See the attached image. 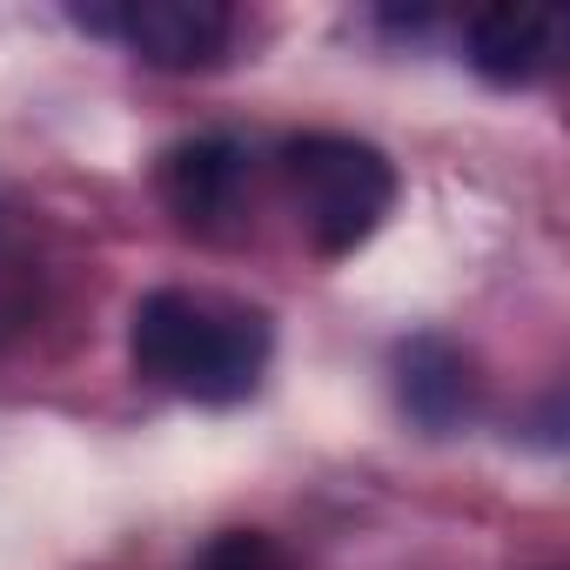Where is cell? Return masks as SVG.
<instances>
[{
	"mask_svg": "<svg viewBox=\"0 0 570 570\" xmlns=\"http://www.w3.org/2000/svg\"><path fill=\"white\" fill-rule=\"evenodd\" d=\"M282 181H289L296 222L316 255H356L383 215L396 208V168L383 148L356 135H296L282 141Z\"/></svg>",
	"mask_w": 570,
	"mask_h": 570,
	"instance_id": "obj_2",
	"label": "cell"
},
{
	"mask_svg": "<svg viewBox=\"0 0 570 570\" xmlns=\"http://www.w3.org/2000/svg\"><path fill=\"white\" fill-rule=\"evenodd\" d=\"M195 570H289V557H282L262 530H222Z\"/></svg>",
	"mask_w": 570,
	"mask_h": 570,
	"instance_id": "obj_7",
	"label": "cell"
},
{
	"mask_svg": "<svg viewBox=\"0 0 570 570\" xmlns=\"http://www.w3.org/2000/svg\"><path fill=\"white\" fill-rule=\"evenodd\" d=\"M396 396L410 410V423H423L430 436L456 430L476 403V383H470V363L463 350H450L443 336H416L396 350Z\"/></svg>",
	"mask_w": 570,
	"mask_h": 570,
	"instance_id": "obj_6",
	"label": "cell"
},
{
	"mask_svg": "<svg viewBox=\"0 0 570 570\" xmlns=\"http://www.w3.org/2000/svg\"><path fill=\"white\" fill-rule=\"evenodd\" d=\"M248 188V148L228 135H195L161 155V202L175 208L181 228H222Z\"/></svg>",
	"mask_w": 570,
	"mask_h": 570,
	"instance_id": "obj_4",
	"label": "cell"
},
{
	"mask_svg": "<svg viewBox=\"0 0 570 570\" xmlns=\"http://www.w3.org/2000/svg\"><path fill=\"white\" fill-rule=\"evenodd\" d=\"M75 21L88 35L135 48L148 68H168V75L215 68L235 41V14L215 8V0H121V8H75Z\"/></svg>",
	"mask_w": 570,
	"mask_h": 570,
	"instance_id": "obj_3",
	"label": "cell"
},
{
	"mask_svg": "<svg viewBox=\"0 0 570 570\" xmlns=\"http://www.w3.org/2000/svg\"><path fill=\"white\" fill-rule=\"evenodd\" d=\"M128 356H135V376L188 403L228 410L255 396L268 370V316L235 296H208V289H155L135 303Z\"/></svg>",
	"mask_w": 570,
	"mask_h": 570,
	"instance_id": "obj_1",
	"label": "cell"
},
{
	"mask_svg": "<svg viewBox=\"0 0 570 570\" xmlns=\"http://www.w3.org/2000/svg\"><path fill=\"white\" fill-rule=\"evenodd\" d=\"M557 55V21L537 8H483L463 28V61L490 88H530Z\"/></svg>",
	"mask_w": 570,
	"mask_h": 570,
	"instance_id": "obj_5",
	"label": "cell"
}]
</instances>
